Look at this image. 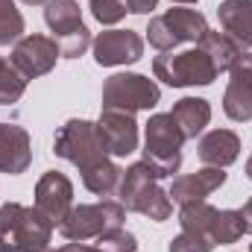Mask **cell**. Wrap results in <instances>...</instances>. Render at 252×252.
I'll return each mask as SVG.
<instances>
[{"instance_id":"obj_1","label":"cell","mask_w":252,"mask_h":252,"mask_svg":"<svg viewBox=\"0 0 252 252\" xmlns=\"http://www.w3.org/2000/svg\"><path fill=\"white\" fill-rule=\"evenodd\" d=\"M53 229L56 226L35 205L6 202L0 208V252H44Z\"/></svg>"},{"instance_id":"obj_2","label":"cell","mask_w":252,"mask_h":252,"mask_svg":"<svg viewBox=\"0 0 252 252\" xmlns=\"http://www.w3.org/2000/svg\"><path fill=\"white\" fill-rule=\"evenodd\" d=\"M118 196L126 211H138L153 223H164L173 214V199L158 188V176L147 161H135L121 173Z\"/></svg>"},{"instance_id":"obj_3","label":"cell","mask_w":252,"mask_h":252,"mask_svg":"<svg viewBox=\"0 0 252 252\" xmlns=\"http://www.w3.org/2000/svg\"><path fill=\"white\" fill-rule=\"evenodd\" d=\"M156 79H161L170 88H190V85H211L217 79V64L211 62V56L202 50V44L188 47V50H167L161 56H156L153 62Z\"/></svg>"},{"instance_id":"obj_4","label":"cell","mask_w":252,"mask_h":252,"mask_svg":"<svg viewBox=\"0 0 252 252\" xmlns=\"http://www.w3.org/2000/svg\"><path fill=\"white\" fill-rule=\"evenodd\" d=\"M182 144L185 135L170 115H153L144 135V161L156 170L158 179L173 176L182 167Z\"/></svg>"},{"instance_id":"obj_5","label":"cell","mask_w":252,"mask_h":252,"mask_svg":"<svg viewBox=\"0 0 252 252\" xmlns=\"http://www.w3.org/2000/svg\"><path fill=\"white\" fill-rule=\"evenodd\" d=\"M205 32H208V21H205V15L196 12V9H182V6L167 9L164 15L153 18L150 27H147V38H150V44H153L156 50H161V53L176 50V47L185 44V41L199 44Z\"/></svg>"},{"instance_id":"obj_6","label":"cell","mask_w":252,"mask_h":252,"mask_svg":"<svg viewBox=\"0 0 252 252\" xmlns=\"http://www.w3.org/2000/svg\"><path fill=\"white\" fill-rule=\"evenodd\" d=\"M126 208L115 199H103V202H91V205H73L67 211L59 232L67 241H88V238H100L112 229H124Z\"/></svg>"},{"instance_id":"obj_7","label":"cell","mask_w":252,"mask_h":252,"mask_svg":"<svg viewBox=\"0 0 252 252\" xmlns=\"http://www.w3.org/2000/svg\"><path fill=\"white\" fill-rule=\"evenodd\" d=\"M161 100V88L141 73H115L103 85V109L118 112H150Z\"/></svg>"},{"instance_id":"obj_8","label":"cell","mask_w":252,"mask_h":252,"mask_svg":"<svg viewBox=\"0 0 252 252\" xmlns=\"http://www.w3.org/2000/svg\"><path fill=\"white\" fill-rule=\"evenodd\" d=\"M53 153H56L59 158H64V161L76 164L79 170H85V167L97 164L100 158H106V150H103V144H100V138H97L94 124H91V121H79V118L67 121V124L56 132V138H53Z\"/></svg>"},{"instance_id":"obj_9","label":"cell","mask_w":252,"mask_h":252,"mask_svg":"<svg viewBox=\"0 0 252 252\" xmlns=\"http://www.w3.org/2000/svg\"><path fill=\"white\" fill-rule=\"evenodd\" d=\"M59 44L50 38V35H24L21 41H15L12 47V59L15 70L24 76V79H35V76H44L56 67L59 59Z\"/></svg>"},{"instance_id":"obj_10","label":"cell","mask_w":252,"mask_h":252,"mask_svg":"<svg viewBox=\"0 0 252 252\" xmlns=\"http://www.w3.org/2000/svg\"><path fill=\"white\" fill-rule=\"evenodd\" d=\"M94 62L103 67L132 64L144 56V38L135 30H106L91 41Z\"/></svg>"},{"instance_id":"obj_11","label":"cell","mask_w":252,"mask_h":252,"mask_svg":"<svg viewBox=\"0 0 252 252\" xmlns=\"http://www.w3.org/2000/svg\"><path fill=\"white\" fill-rule=\"evenodd\" d=\"M94 129L109 156H129L138 150V124H135V115H129V112L103 109Z\"/></svg>"},{"instance_id":"obj_12","label":"cell","mask_w":252,"mask_h":252,"mask_svg":"<svg viewBox=\"0 0 252 252\" xmlns=\"http://www.w3.org/2000/svg\"><path fill=\"white\" fill-rule=\"evenodd\" d=\"M35 208L53 226H59L67 217V211L73 208V185H70V179L59 170H47L35 185Z\"/></svg>"},{"instance_id":"obj_13","label":"cell","mask_w":252,"mask_h":252,"mask_svg":"<svg viewBox=\"0 0 252 252\" xmlns=\"http://www.w3.org/2000/svg\"><path fill=\"white\" fill-rule=\"evenodd\" d=\"M229 73L232 79L223 94V112L232 121L247 124L252 121V53H241L238 62L229 67Z\"/></svg>"},{"instance_id":"obj_14","label":"cell","mask_w":252,"mask_h":252,"mask_svg":"<svg viewBox=\"0 0 252 252\" xmlns=\"http://www.w3.org/2000/svg\"><path fill=\"white\" fill-rule=\"evenodd\" d=\"M226 182V170L223 167H202L196 173L173 179V185L167 190V196L176 205H193V202H205V196H211L217 188H223Z\"/></svg>"},{"instance_id":"obj_15","label":"cell","mask_w":252,"mask_h":252,"mask_svg":"<svg viewBox=\"0 0 252 252\" xmlns=\"http://www.w3.org/2000/svg\"><path fill=\"white\" fill-rule=\"evenodd\" d=\"M32 161V144L27 129L18 124H0V173L18 176Z\"/></svg>"},{"instance_id":"obj_16","label":"cell","mask_w":252,"mask_h":252,"mask_svg":"<svg viewBox=\"0 0 252 252\" xmlns=\"http://www.w3.org/2000/svg\"><path fill=\"white\" fill-rule=\"evenodd\" d=\"M196 156L208 167H229L241 156V138L232 129H211L208 135L199 138Z\"/></svg>"},{"instance_id":"obj_17","label":"cell","mask_w":252,"mask_h":252,"mask_svg":"<svg viewBox=\"0 0 252 252\" xmlns=\"http://www.w3.org/2000/svg\"><path fill=\"white\" fill-rule=\"evenodd\" d=\"M220 27L229 38L238 41V47H252V0H223L217 6Z\"/></svg>"},{"instance_id":"obj_18","label":"cell","mask_w":252,"mask_h":252,"mask_svg":"<svg viewBox=\"0 0 252 252\" xmlns=\"http://www.w3.org/2000/svg\"><path fill=\"white\" fill-rule=\"evenodd\" d=\"M176 126L182 129V135H185V141L188 138H196L205 126L211 124V106H208V100H202V97H182L170 112H167Z\"/></svg>"},{"instance_id":"obj_19","label":"cell","mask_w":252,"mask_h":252,"mask_svg":"<svg viewBox=\"0 0 252 252\" xmlns=\"http://www.w3.org/2000/svg\"><path fill=\"white\" fill-rule=\"evenodd\" d=\"M44 21L53 32V38H62V35H70L76 32L82 24V9L76 0H47L44 6Z\"/></svg>"},{"instance_id":"obj_20","label":"cell","mask_w":252,"mask_h":252,"mask_svg":"<svg viewBox=\"0 0 252 252\" xmlns=\"http://www.w3.org/2000/svg\"><path fill=\"white\" fill-rule=\"evenodd\" d=\"M82 173V185L91 190V193H97V196H109V193H115L118 185H121V167L115 164V161H109V158H100L97 164H91V167H85V170H79Z\"/></svg>"},{"instance_id":"obj_21","label":"cell","mask_w":252,"mask_h":252,"mask_svg":"<svg viewBox=\"0 0 252 252\" xmlns=\"http://www.w3.org/2000/svg\"><path fill=\"white\" fill-rule=\"evenodd\" d=\"M199 44H202V50L211 56V62L217 64V70H229L232 64L238 62V56L244 53V50L238 47V41L229 38L226 32H211V30H208Z\"/></svg>"},{"instance_id":"obj_22","label":"cell","mask_w":252,"mask_h":252,"mask_svg":"<svg viewBox=\"0 0 252 252\" xmlns=\"http://www.w3.org/2000/svg\"><path fill=\"white\" fill-rule=\"evenodd\" d=\"M241 235H244V217H241V211H232V208L220 211L217 208V214L211 220V229H208V238L214 241V247H229Z\"/></svg>"},{"instance_id":"obj_23","label":"cell","mask_w":252,"mask_h":252,"mask_svg":"<svg viewBox=\"0 0 252 252\" xmlns=\"http://www.w3.org/2000/svg\"><path fill=\"white\" fill-rule=\"evenodd\" d=\"M217 208H211L208 202H193V205H182L179 211V226L182 232H196V235H208L211 220H214Z\"/></svg>"},{"instance_id":"obj_24","label":"cell","mask_w":252,"mask_h":252,"mask_svg":"<svg viewBox=\"0 0 252 252\" xmlns=\"http://www.w3.org/2000/svg\"><path fill=\"white\" fill-rule=\"evenodd\" d=\"M24 91H27V79L15 70V64L0 56V106L18 103L24 97Z\"/></svg>"},{"instance_id":"obj_25","label":"cell","mask_w":252,"mask_h":252,"mask_svg":"<svg viewBox=\"0 0 252 252\" xmlns=\"http://www.w3.org/2000/svg\"><path fill=\"white\" fill-rule=\"evenodd\" d=\"M24 38V15L15 9V0H0V47Z\"/></svg>"},{"instance_id":"obj_26","label":"cell","mask_w":252,"mask_h":252,"mask_svg":"<svg viewBox=\"0 0 252 252\" xmlns=\"http://www.w3.org/2000/svg\"><path fill=\"white\" fill-rule=\"evenodd\" d=\"M53 41L59 44V53H62L64 59H79L91 47V30L88 27H79L76 32L62 35V38H53Z\"/></svg>"},{"instance_id":"obj_27","label":"cell","mask_w":252,"mask_h":252,"mask_svg":"<svg viewBox=\"0 0 252 252\" xmlns=\"http://www.w3.org/2000/svg\"><path fill=\"white\" fill-rule=\"evenodd\" d=\"M97 250L100 252H135L138 250V241H135V235H129L124 229H112V232L97 238Z\"/></svg>"},{"instance_id":"obj_28","label":"cell","mask_w":252,"mask_h":252,"mask_svg":"<svg viewBox=\"0 0 252 252\" xmlns=\"http://www.w3.org/2000/svg\"><path fill=\"white\" fill-rule=\"evenodd\" d=\"M211 250H214V241L208 235H196V232H182L167 247V252H211Z\"/></svg>"},{"instance_id":"obj_29","label":"cell","mask_w":252,"mask_h":252,"mask_svg":"<svg viewBox=\"0 0 252 252\" xmlns=\"http://www.w3.org/2000/svg\"><path fill=\"white\" fill-rule=\"evenodd\" d=\"M91 15L103 24V27H109V24H118L121 18L126 15V6L124 0H91Z\"/></svg>"},{"instance_id":"obj_30","label":"cell","mask_w":252,"mask_h":252,"mask_svg":"<svg viewBox=\"0 0 252 252\" xmlns=\"http://www.w3.org/2000/svg\"><path fill=\"white\" fill-rule=\"evenodd\" d=\"M156 3L158 0H124L126 12H132V15H147V12L156 9Z\"/></svg>"},{"instance_id":"obj_31","label":"cell","mask_w":252,"mask_h":252,"mask_svg":"<svg viewBox=\"0 0 252 252\" xmlns=\"http://www.w3.org/2000/svg\"><path fill=\"white\" fill-rule=\"evenodd\" d=\"M241 217H244V232L252 235V196L244 202V208H241Z\"/></svg>"},{"instance_id":"obj_32","label":"cell","mask_w":252,"mask_h":252,"mask_svg":"<svg viewBox=\"0 0 252 252\" xmlns=\"http://www.w3.org/2000/svg\"><path fill=\"white\" fill-rule=\"evenodd\" d=\"M56 252H100L97 247H85V244H79V241H73V244H64L62 250Z\"/></svg>"},{"instance_id":"obj_33","label":"cell","mask_w":252,"mask_h":252,"mask_svg":"<svg viewBox=\"0 0 252 252\" xmlns=\"http://www.w3.org/2000/svg\"><path fill=\"white\" fill-rule=\"evenodd\" d=\"M21 3H27V6H47V0H21Z\"/></svg>"},{"instance_id":"obj_34","label":"cell","mask_w":252,"mask_h":252,"mask_svg":"<svg viewBox=\"0 0 252 252\" xmlns=\"http://www.w3.org/2000/svg\"><path fill=\"white\" fill-rule=\"evenodd\" d=\"M170 3H199V0H170Z\"/></svg>"},{"instance_id":"obj_35","label":"cell","mask_w":252,"mask_h":252,"mask_svg":"<svg viewBox=\"0 0 252 252\" xmlns=\"http://www.w3.org/2000/svg\"><path fill=\"white\" fill-rule=\"evenodd\" d=\"M250 252H252V247H250Z\"/></svg>"}]
</instances>
